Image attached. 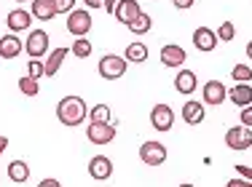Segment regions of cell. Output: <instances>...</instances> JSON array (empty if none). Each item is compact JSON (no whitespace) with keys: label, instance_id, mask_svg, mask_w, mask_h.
<instances>
[{"label":"cell","instance_id":"52a82bcc","mask_svg":"<svg viewBox=\"0 0 252 187\" xmlns=\"http://www.w3.org/2000/svg\"><path fill=\"white\" fill-rule=\"evenodd\" d=\"M151 126L156 131H169L175 126V110L169 105H156L151 110Z\"/></svg>","mask_w":252,"mask_h":187},{"label":"cell","instance_id":"4316f807","mask_svg":"<svg viewBox=\"0 0 252 187\" xmlns=\"http://www.w3.org/2000/svg\"><path fill=\"white\" fill-rule=\"evenodd\" d=\"M231 75H233V80H236V83H250L252 80V70L247 67V64H233Z\"/></svg>","mask_w":252,"mask_h":187},{"label":"cell","instance_id":"74e56055","mask_svg":"<svg viewBox=\"0 0 252 187\" xmlns=\"http://www.w3.org/2000/svg\"><path fill=\"white\" fill-rule=\"evenodd\" d=\"M5 147H8V136H3V134H0V155L5 153Z\"/></svg>","mask_w":252,"mask_h":187},{"label":"cell","instance_id":"d6a6232c","mask_svg":"<svg viewBox=\"0 0 252 187\" xmlns=\"http://www.w3.org/2000/svg\"><path fill=\"white\" fill-rule=\"evenodd\" d=\"M38 187H62V182H59V179H40V185Z\"/></svg>","mask_w":252,"mask_h":187},{"label":"cell","instance_id":"f35d334b","mask_svg":"<svg viewBox=\"0 0 252 187\" xmlns=\"http://www.w3.org/2000/svg\"><path fill=\"white\" fill-rule=\"evenodd\" d=\"M247 56L252 59V40H250V43H247Z\"/></svg>","mask_w":252,"mask_h":187},{"label":"cell","instance_id":"6da1fadb","mask_svg":"<svg viewBox=\"0 0 252 187\" xmlns=\"http://www.w3.org/2000/svg\"><path fill=\"white\" fill-rule=\"evenodd\" d=\"M57 118L62 126H70V129H73V126H81L83 120L89 118V105L83 102V96L70 94V96H64V99H59Z\"/></svg>","mask_w":252,"mask_h":187},{"label":"cell","instance_id":"e575fe53","mask_svg":"<svg viewBox=\"0 0 252 187\" xmlns=\"http://www.w3.org/2000/svg\"><path fill=\"white\" fill-rule=\"evenodd\" d=\"M225 187H252L250 182H242V179H228Z\"/></svg>","mask_w":252,"mask_h":187},{"label":"cell","instance_id":"2e32d148","mask_svg":"<svg viewBox=\"0 0 252 187\" xmlns=\"http://www.w3.org/2000/svg\"><path fill=\"white\" fill-rule=\"evenodd\" d=\"M175 88H177L180 94H193L196 88H199V78H196V72L180 70L177 78H175Z\"/></svg>","mask_w":252,"mask_h":187},{"label":"cell","instance_id":"ac0fdd59","mask_svg":"<svg viewBox=\"0 0 252 187\" xmlns=\"http://www.w3.org/2000/svg\"><path fill=\"white\" fill-rule=\"evenodd\" d=\"M67 53H70V48H64V46H59V48H54V51L49 53V59H46V75L54 78L59 72V67H62V62L67 59Z\"/></svg>","mask_w":252,"mask_h":187},{"label":"cell","instance_id":"f546056e","mask_svg":"<svg viewBox=\"0 0 252 187\" xmlns=\"http://www.w3.org/2000/svg\"><path fill=\"white\" fill-rule=\"evenodd\" d=\"M54 8H57V14H70V11H75V0H54Z\"/></svg>","mask_w":252,"mask_h":187},{"label":"cell","instance_id":"ab89813d","mask_svg":"<svg viewBox=\"0 0 252 187\" xmlns=\"http://www.w3.org/2000/svg\"><path fill=\"white\" fill-rule=\"evenodd\" d=\"M180 187H196V185H190V182H185V185H180Z\"/></svg>","mask_w":252,"mask_h":187},{"label":"cell","instance_id":"7c38bea8","mask_svg":"<svg viewBox=\"0 0 252 187\" xmlns=\"http://www.w3.org/2000/svg\"><path fill=\"white\" fill-rule=\"evenodd\" d=\"M22 51H25V43L19 40V35L8 32L0 38V59H16Z\"/></svg>","mask_w":252,"mask_h":187},{"label":"cell","instance_id":"30bf717a","mask_svg":"<svg viewBox=\"0 0 252 187\" xmlns=\"http://www.w3.org/2000/svg\"><path fill=\"white\" fill-rule=\"evenodd\" d=\"M89 174H92V179H97V182L110 179L113 177V160L105 158V155H94V158L89 160Z\"/></svg>","mask_w":252,"mask_h":187},{"label":"cell","instance_id":"d4e9b609","mask_svg":"<svg viewBox=\"0 0 252 187\" xmlns=\"http://www.w3.org/2000/svg\"><path fill=\"white\" fill-rule=\"evenodd\" d=\"M19 91L25 94V96H35V94L40 91V86H38V80H35V78L25 75V78H19Z\"/></svg>","mask_w":252,"mask_h":187},{"label":"cell","instance_id":"277c9868","mask_svg":"<svg viewBox=\"0 0 252 187\" xmlns=\"http://www.w3.org/2000/svg\"><path fill=\"white\" fill-rule=\"evenodd\" d=\"M92 14L86 8H75L67 14V32H73L75 38H86V32L92 29Z\"/></svg>","mask_w":252,"mask_h":187},{"label":"cell","instance_id":"60d3db41","mask_svg":"<svg viewBox=\"0 0 252 187\" xmlns=\"http://www.w3.org/2000/svg\"><path fill=\"white\" fill-rule=\"evenodd\" d=\"M14 3H27V0H14Z\"/></svg>","mask_w":252,"mask_h":187},{"label":"cell","instance_id":"9a60e30c","mask_svg":"<svg viewBox=\"0 0 252 187\" xmlns=\"http://www.w3.org/2000/svg\"><path fill=\"white\" fill-rule=\"evenodd\" d=\"M5 24H8L11 32H19V29H30V24H32V14L25 8H14L8 16H5Z\"/></svg>","mask_w":252,"mask_h":187},{"label":"cell","instance_id":"8fae6325","mask_svg":"<svg viewBox=\"0 0 252 187\" xmlns=\"http://www.w3.org/2000/svg\"><path fill=\"white\" fill-rule=\"evenodd\" d=\"M185 59H188V53H185L183 46H177V43H169V46L161 48V64H164V67H183Z\"/></svg>","mask_w":252,"mask_h":187},{"label":"cell","instance_id":"ffe728a7","mask_svg":"<svg viewBox=\"0 0 252 187\" xmlns=\"http://www.w3.org/2000/svg\"><path fill=\"white\" fill-rule=\"evenodd\" d=\"M183 120L188 126H199L204 120V105H201V102H193V99L185 102V105H183Z\"/></svg>","mask_w":252,"mask_h":187},{"label":"cell","instance_id":"5bb4252c","mask_svg":"<svg viewBox=\"0 0 252 187\" xmlns=\"http://www.w3.org/2000/svg\"><path fill=\"white\" fill-rule=\"evenodd\" d=\"M193 46L199 48V51H215V48H218V32L209 29V27L193 29Z\"/></svg>","mask_w":252,"mask_h":187},{"label":"cell","instance_id":"44dd1931","mask_svg":"<svg viewBox=\"0 0 252 187\" xmlns=\"http://www.w3.org/2000/svg\"><path fill=\"white\" fill-rule=\"evenodd\" d=\"M8 179H11V182H16V185L27 182V179H30V166L25 163V160H11V163H8Z\"/></svg>","mask_w":252,"mask_h":187},{"label":"cell","instance_id":"8992f818","mask_svg":"<svg viewBox=\"0 0 252 187\" xmlns=\"http://www.w3.org/2000/svg\"><path fill=\"white\" fill-rule=\"evenodd\" d=\"M140 160L145 166H161L166 160V147L161 142H145L140 147Z\"/></svg>","mask_w":252,"mask_h":187},{"label":"cell","instance_id":"f1b7e54d","mask_svg":"<svg viewBox=\"0 0 252 187\" xmlns=\"http://www.w3.org/2000/svg\"><path fill=\"white\" fill-rule=\"evenodd\" d=\"M27 75L35 78V80H40V75H46V64L40 62V59H30L27 64Z\"/></svg>","mask_w":252,"mask_h":187},{"label":"cell","instance_id":"e0dca14e","mask_svg":"<svg viewBox=\"0 0 252 187\" xmlns=\"http://www.w3.org/2000/svg\"><path fill=\"white\" fill-rule=\"evenodd\" d=\"M228 99L236 107H250L252 105V86L250 83H236V86L228 91Z\"/></svg>","mask_w":252,"mask_h":187},{"label":"cell","instance_id":"1f68e13d","mask_svg":"<svg viewBox=\"0 0 252 187\" xmlns=\"http://www.w3.org/2000/svg\"><path fill=\"white\" fill-rule=\"evenodd\" d=\"M236 174H239V177H244V179H252V168H250V166H242V163H239V166H236Z\"/></svg>","mask_w":252,"mask_h":187},{"label":"cell","instance_id":"cb8c5ba5","mask_svg":"<svg viewBox=\"0 0 252 187\" xmlns=\"http://www.w3.org/2000/svg\"><path fill=\"white\" fill-rule=\"evenodd\" d=\"M89 118H92V123H110V107L107 105H97L89 110Z\"/></svg>","mask_w":252,"mask_h":187},{"label":"cell","instance_id":"5b68a950","mask_svg":"<svg viewBox=\"0 0 252 187\" xmlns=\"http://www.w3.org/2000/svg\"><path fill=\"white\" fill-rule=\"evenodd\" d=\"M25 51L30 53V59H40L49 53V32L46 29H32L25 43Z\"/></svg>","mask_w":252,"mask_h":187},{"label":"cell","instance_id":"8d00e7d4","mask_svg":"<svg viewBox=\"0 0 252 187\" xmlns=\"http://www.w3.org/2000/svg\"><path fill=\"white\" fill-rule=\"evenodd\" d=\"M116 3H118V0H105L102 5H105V11H107V14H113V11H116Z\"/></svg>","mask_w":252,"mask_h":187},{"label":"cell","instance_id":"ba28073f","mask_svg":"<svg viewBox=\"0 0 252 187\" xmlns=\"http://www.w3.org/2000/svg\"><path fill=\"white\" fill-rule=\"evenodd\" d=\"M86 136L92 144H107L116 139V126L113 123H89Z\"/></svg>","mask_w":252,"mask_h":187},{"label":"cell","instance_id":"4dcf8cb0","mask_svg":"<svg viewBox=\"0 0 252 187\" xmlns=\"http://www.w3.org/2000/svg\"><path fill=\"white\" fill-rule=\"evenodd\" d=\"M242 126L252 129V105L250 107H242Z\"/></svg>","mask_w":252,"mask_h":187},{"label":"cell","instance_id":"3957f363","mask_svg":"<svg viewBox=\"0 0 252 187\" xmlns=\"http://www.w3.org/2000/svg\"><path fill=\"white\" fill-rule=\"evenodd\" d=\"M225 144L233 153L250 150L252 147V129H247V126H233V129H228L225 131Z\"/></svg>","mask_w":252,"mask_h":187},{"label":"cell","instance_id":"7402d4cb","mask_svg":"<svg viewBox=\"0 0 252 187\" xmlns=\"http://www.w3.org/2000/svg\"><path fill=\"white\" fill-rule=\"evenodd\" d=\"M148 59V46L134 40V43L126 46V62H134V64H142Z\"/></svg>","mask_w":252,"mask_h":187},{"label":"cell","instance_id":"83f0119b","mask_svg":"<svg viewBox=\"0 0 252 187\" xmlns=\"http://www.w3.org/2000/svg\"><path fill=\"white\" fill-rule=\"evenodd\" d=\"M236 38V27H233V22H223L218 29V40H225V43H231V40Z\"/></svg>","mask_w":252,"mask_h":187},{"label":"cell","instance_id":"484cf974","mask_svg":"<svg viewBox=\"0 0 252 187\" xmlns=\"http://www.w3.org/2000/svg\"><path fill=\"white\" fill-rule=\"evenodd\" d=\"M70 51H73L75 56L86 59V56H92V43H89V38H75V43H73Z\"/></svg>","mask_w":252,"mask_h":187},{"label":"cell","instance_id":"d590c367","mask_svg":"<svg viewBox=\"0 0 252 187\" xmlns=\"http://www.w3.org/2000/svg\"><path fill=\"white\" fill-rule=\"evenodd\" d=\"M83 3H86V8H102L105 0H83Z\"/></svg>","mask_w":252,"mask_h":187},{"label":"cell","instance_id":"7a4b0ae2","mask_svg":"<svg viewBox=\"0 0 252 187\" xmlns=\"http://www.w3.org/2000/svg\"><path fill=\"white\" fill-rule=\"evenodd\" d=\"M126 72V59L118 56V53H107V56L99 59V75L105 80H118Z\"/></svg>","mask_w":252,"mask_h":187},{"label":"cell","instance_id":"836d02e7","mask_svg":"<svg viewBox=\"0 0 252 187\" xmlns=\"http://www.w3.org/2000/svg\"><path fill=\"white\" fill-rule=\"evenodd\" d=\"M172 3H175V8H190L196 0H172Z\"/></svg>","mask_w":252,"mask_h":187},{"label":"cell","instance_id":"603a6c76","mask_svg":"<svg viewBox=\"0 0 252 187\" xmlns=\"http://www.w3.org/2000/svg\"><path fill=\"white\" fill-rule=\"evenodd\" d=\"M151 27H153V19L145 14V11H142V14L137 16V19L131 22L126 29H129V32H134V35H145V32H151Z\"/></svg>","mask_w":252,"mask_h":187},{"label":"cell","instance_id":"9c48e42d","mask_svg":"<svg viewBox=\"0 0 252 187\" xmlns=\"http://www.w3.org/2000/svg\"><path fill=\"white\" fill-rule=\"evenodd\" d=\"M113 14H116V19L121 22L124 27H129V24L142 14V8H140V3H137V0H118Z\"/></svg>","mask_w":252,"mask_h":187},{"label":"cell","instance_id":"d6986e66","mask_svg":"<svg viewBox=\"0 0 252 187\" xmlns=\"http://www.w3.org/2000/svg\"><path fill=\"white\" fill-rule=\"evenodd\" d=\"M30 14L38 22H51L57 16V8H54V0H32V11Z\"/></svg>","mask_w":252,"mask_h":187},{"label":"cell","instance_id":"4fadbf2b","mask_svg":"<svg viewBox=\"0 0 252 187\" xmlns=\"http://www.w3.org/2000/svg\"><path fill=\"white\" fill-rule=\"evenodd\" d=\"M225 99H228V91H225V86H223L220 80H209V83H204V105L218 107V105H223Z\"/></svg>","mask_w":252,"mask_h":187}]
</instances>
